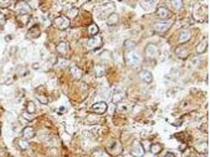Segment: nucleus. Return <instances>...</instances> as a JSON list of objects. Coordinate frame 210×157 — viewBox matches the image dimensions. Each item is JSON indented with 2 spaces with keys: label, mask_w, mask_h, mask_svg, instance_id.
Listing matches in <instances>:
<instances>
[{
  "label": "nucleus",
  "mask_w": 210,
  "mask_h": 157,
  "mask_svg": "<svg viewBox=\"0 0 210 157\" xmlns=\"http://www.w3.org/2000/svg\"><path fill=\"white\" fill-rule=\"evenodd\" d=\"M54 22H55V24L57 25V27L59 29L64 30L66 29L68 27H69L70 20L67 17L62 16V17H59V18H56Z\"/></svg>",
  "instance_id": "1"
},
{
  "label": "nucleus",
  "mask_w": 210,
  "mask_h": 157,
  "mask_svg": "<svg viewBox=\"0 0 210 157\" xmlns=\"http://www.w3.org/2000/svg\"><path fill=\"white\" fill-rule=\"evenodd\" d=\"M107 108L108 106L106 105V103L104 102H97L95 104H94L92 105V110L97 114H103L105 113L106 110H107Z\"/></svg>",
  "instance_id": "2"
},
{
  "label": "nucleus",
  "mask_w": 210,
  "mask_h": 157,
  "mask_svg": "<svg viewBox=\"0 0 210 157\" xmlns=\"http://www.w3.org/2000/svg\"><path fill=\"white\" fill-rule=\"evenodd\" d=\"M127 62L129 65L131 66H134V65H137L139 64L140 62V58L139 56L135 52H131L128 54L127 57Z\"/></svg>",
  "instance_id": "3"
},
{
  "label": "nucleus",
  "mask_w": 210,
  "mask_h": 157,
  "mask_svg": "<svg viewBox=\"0 0 210 157\" xmlns=\"http://www.w3.org/2000/svg\"><path fill=\"white\" fill-rule=\"evenodd\" d=\"M145 153L144 148H143L142 144L140 143H136L135 145V147L132 148L131 151V154L134 157H143V155Z\"/></svg>",
  "instance_id": "4"
},
{
  "label": "nucleus",
  "mask_w": 210,
  "mask_h": 157,
  "mask_svg": "<svg viewBox=\"0 0 210 157\" xmlns=\"http://www.w3.org/2000/svg\"><path fill=\"white\" fill-rule=\"evenodd\" d=\"M157 15L160 19L166 20V19H169V18H171L172 14H171V12L169 9L161 6V7H159L158 10H157Z\"/></svg>",
  "instance_id": "5"
},
{
  "label": "nucleus",
  "mask_w": 210,
  "mask_h": 157,
  "mask_svg": "<svg viewBox=\"0 0 210 157\" xmlns=\"http://www.w3.org/2000/svg\"><path fill=\"white\" fill-rule=\"evenodd\" d=\"M146 56H148L149 58H154V57H155V56L157 55V53H158L157 46L152 43L148 44V46L146 47Z\"/></svg>",
  "instance_id": "6"
},
{
  "label": "nucleus",
  "mask_w": 210,
  "mask_h": 157,
  "mask_svg": "<svg viewBox=\"0 0 210 157\" xmlns=\"http://www.w3.org/2000/svg\"><path fill=\"white\" fill-rule=\"evenodd\" d=\"M101 44H102V39L99 36L90 39L88 42V46L90 48H96L98 47H100Z\"/></svg>",
  "instance_id": "7"
},
{
  "label": "nucleus",
  "mask_w": 210,
  "mask_h": 157,
  "mask_svg": "<svg viewBox=\"0 0 210 157\" xmlns=\"http://www.w3.org/2000/svg\"><path fill=\"white\" fill-rule=\"evenodd\" d=\"M139 76L141 79L146 83H150L153 81V76L149 71H143L139 74Z\"/></svg>",
  "instance_id": "8"
},
{
  "label": "nucleus",
  "mask_w": 210,
  "mask_h": 157,
  "mask_svg": "<svg viewBox=\"0 0 210 157\" xmlns=\"http://www.w3.org/2000/svg\"><path fill=\"white\" fill-rule=\"evenodd\" d=\"M171 26V23L164 22V23H157L154 24V28L158 32H165L168 28Z\"/></svg>",
  "instance_id": "9"
},
{
  "label": "nucleus",
  "mask_w": 210,
  "mask_h": 157,
  "mask_svg": "<svg viewBox=\"0 0 210 157\" xmlns=\"http://www.w3.org/2000/svg\"><path fill=\"white\" fill-rule=\"evenodd\" d=\"M24 137L25 139H30L35 135V131L32 127H26L23 131Z\"/></svg>",
  "instance_id": "10"
},
{
  "label": "nucleus",
  "mask_w": 210,
  "mask_h": 157,
  "mask_svg": "<svg viewBox=\"0 0 210 157\" xmlns=\"http://www.w3.org/2000/svg\"><path fill=\"white\" fill-rule=\"evenodd\" d=\"M119 20V17L117 14H113L109 16L108 20V24L109 25H115L117 24Z\"/></svg>",
  "instance_id": "11"
},
{
  "label": "nucleus",
  "mask_w": 210,
  "mask_h": 157,
  "mask_svg": "<svg viewBox=\"0 0 210 157\" xmlns=\"http://www.w3.org/2000/svg\"><path fill=\"white\" fill-rule=\"evenodd\" d=\"M88 32L91 35H95L99 32V27L97 26L95 24H91L90 26L88 27Z\"/></svg>",
  "instance_id": "12"
},
{
  "label": "nucleus",
  "mask_w": 210,
  "mask_h": 157,
  "mask_svg": "<svg viewBox=\"0 0 210 157\" xmlns=\"http://www.w3.org/2000/svg\"><path fill=\"white\" fill-rule=\"evenodd\" d=\"M190 37V35L189 32L187 31H183V32L180 33V35H179V41L180 42H186L187 40H188Z\"/></svg>",
  "instance_id": "13"
},
{
  "label": "nucleus",
  "mask_w": 210,
  "mask_h": 157,
  "mask_svg": "<svg viewBox=\"0 0 210 157\" xmlns=\"http://www.w3.org/2000/svg\"><path fill=\"white\" fill-rule=\"evenodd\" d=\"M152 153L154 154H158V152H160L161 151V146L159 144H154L152 145L151 148H150Z\"/></svg>",
  "instance_id": "14"
},
{
  "label": "nucleus",
  "mask_w": 210,
  "mask_h": 157,
  "mask_svg": "<svg viewBox=\"0 0 210 157\" xmlns=\"http://www.w3.org/2000/svg\"><path fill=\"white\" fill-rule=\"evenodd\" d=\"M62 46L63 47H61V43L59 44L58 46V51L60 53H65L67 51V45H66V43H62Z\"/></svg>",
  "instance_id": "15"
},
{
  "label": "nucleus",
  "mask_w": 210,
  "mask_h": 157,
  "mask_svg": "<svg viewBox=\"0 0 210 157\" xmlns=\"http://www.w3.org/2000/svg\"><path fill=\"white\" fill-rule=\"evenodd\" d=\"M114 97H117V98H113V102L114 103H117V102H119L120 101H121L123 98V93L121 92H118L116 94H114Z\"/></svg>",
  "instance_id": "16"
},
{
  "label": "nucleus",
  "mask_w": 210,
  "mask_h": 157,
  "mask_svg": "<svg viewBox=\"0 0 210 157\" xmlns=\"http://www.w3.org/2000/svg\"><path fill=\"white\" fill-rule=\"evenodd\" d=\"M172 5L174 8L179 9L182 7L183 3H182V1H172Z\"/></svg>",
  "instance_id": "17"
},
{
  "label": "nucleus",
  "mask_w": 210,
  "mask_h": 157,
  "mask_svg": "<svg viewBox=\"0 0 210 157\" xmlns=\"http://www.w3.org/2000/svg\"><path fill=\"white\" fill-rule=\"evenodd\" d=\"M19 145H20V147L23 149H27L29 148V143L27 141H20L19 142Z\"/></svg>",
  "instance_id": "18"
},
{
  "label": "nucleus",
  "mask_w": 210,
  "mask_h": 157,
  "mask_svg": "<svg viewBox=\"0 0 210 157\" xmlns=\"http://www.w3.org/2000/svg\"><path fill=\"white\" fill-rule=\"evenodd\" d=\"M164 157H175V156L173 153H171V152H169L168 154H166L164 156Z\"/></svg>",
  "instance_id": "19"
}]
</instances>
